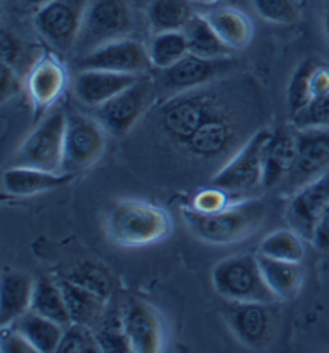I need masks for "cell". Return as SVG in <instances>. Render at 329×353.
Returning <instances> with one entry per match:
<instances>
[{"label":"cell","instance_id":"cell-4","mask_svg":"<svg viewBox=\"0 0 329 353\" xmlns=\"http://www.w3.org/2000/svg\"><path fill=\"white\" fill-rule=\"evenodd\" d=\"M132 12L126 0H90L72 50L77 58L117 39L129 37Z\"/></svg>","mask_w":329,"mask_h":353},{"label":"cell","instance_id":"cell-23","mask_svg":"<svg viewBox=\"0 0 329 353\" xmlns=\"http://www.w3.org/2000/svg\"><path fill=\"white\" fill-rule=\"evenodd\" d=\"M34 279L23 272H5L0 286V326H12L29 312Z\"/></svg>","mask_w":329,"mask_h":353},{"label":"cell","instance_id":"cell-3","mask_svg":"<svg viewBox=\"0 0 329 353\" xmlns=\"http://www.w3.org/2000/svg\"><path fill=\"white\" fill-rule=\"evenodd\" d=\"M214 289L228 302H260L273 303L278 301L265 283L257 257L239 254L220 261L212 270Z\"/></svg>","mask_w":329,"mask_h":353},{"label":"cell","instance_id":"cell-6","mask_svg":"<svg viewBox=\"0 0 329 353\" xmlns=\"http://www.w3.org/2000/svg\"><path fill=\"white\" fill-rule=\"evenodd\" d=\"M90 0H50L37 8L34 28L53 50L71 52L79 37Z\"/></svg>","mask_w":329,"mask_h":353},{"label":"cell","instance_id":"cell-37","mask_svg":"<svg viewBox=\"0 0 329 353\" xmlns=\"http://www.w3.org/2000/svg\"><path fill=\"white\" fill-rule=\"evenodd\" d=\"M66 278H70L74 283L82 284V286H86L90 291L100 294V296L106 299L111 294L110 276L101 268L95 267V265H82V267L76 268L74 272H71V274H68Z\"/></svg>","mask_w":329,"mask_h":353},{"label":"cell","instance_id":"cell-28","mask_svg":"<svg viewBox=\"0 0 329 353\" xmlns=\"http://www.w3.org/2000/svg\"><path fill=\"white\" fill-rule=\"evenodd\" d=\"M196 0H151L146 8L154 32L183 31L196 13Z\"/></svg>","mask_w":329,"mask_h":353},{"label":"cell","instance_id":"cell-7","mask_svg":"<svg viewBox=\"0 0 329 353\" xmlns=\"http://www.w3.org/2000/svg\"><path fill=\"white\" fill-rule=\"evenodd\" d=\"M106 145V130L97 117L79 112L66 116L63 172L79 174L101 158Z\"/></svg>","mask_w":329,"mask_h":353},{"label":"cell","instance_id":"cell-16","mask_svg":"<svg viewBox=\"0 0 329 353\" xmlns=\"http://www.w3.org/2000/svg\"><path fill=\"white\" fill-rule=\"evenodd\" d=\"M65 87L66 71L58 58L46 55L34 63L26 77V92L36 119L55 105Z\"/></svg>","mask_w":329,"mask_h":353},{"label":"cell","instance_id":"cell-26","mask_svg":"<svg viewBox=\"0 0 329 353\" xmlns=\"http://www.w3.org/2000/svg\"><path fill=\"white\" fill-rule=\"evenodd\" d=\"M12 327L21 332L29 341V344L36 349V352L41 353L57 352L61 342L63 332H65V327L58 325L57 321L37 315L31 310L19 316Z\"/></svg>","mask_w":329,"mask_h":353},{"label":"cell","instance_id":"cell-44","mask_svg":"<svg viewBox=\"0 0 329 353\" xmlns=\"http://www.w3.org/2000/svg\"><path fill=\"white\" fill-rule=\"evenodd\" d=\"M26 2H29L31 5H36V7H42V5L50 2V0H26Z\"/></svg>","mask_w":329,"mask_h":353},{"label":"cell","instance_id":"cell-40","mask_svg":"<svg viewBox=\"0 0 329 353\" xmlns=\"http://www.w3.org/2000/svg\"><path fill=\"white\" fill-rule=\"evenodd\" d=\"M21 90V82H19L13 66L2 63V74H0V93H2V103H7L10 98L18 95Z\"/></svg>","mask_w":329,"mask_h":353},{"label":"cell","instance_id":"cell-14","mask_svg":"<svg viewBox=\"0 0 329 353\" xmlns=\"http://www.w3.org/2000/svg\"><path fill=\"white\" fill-rule=\"evenodd\" d=\"M329 204V170L320 179L296 190L286 205V222L289 228L301 234L303 239L312 241L313 232L320 220L323 210Z\"/></svg>","mask_w":329,"mask_h":353},{"label":"cell","instance_id":"cell-35","mask_svg":"<svg viewBox=\"0 0 329 353\" xmlns=\"http://www.w3.org/2000/svg\"><path fill=\"white\" fill-rule=\"evenodd\" d=\"M294 129H326L329 127V93L323 95L291 116Z\"/></svg>","mask_w":329,"mask_h":353},{"label":"cell","instance_id":"cell-8","mask_svg":"<svg viewBox=\"0 0 329 353\" xmlns=\"http://www.w3.org/2000/svg\"><path fill=\"white\" fill-rule=\"evenodd\" d=\"M272 130L262 129L250 137L241 150L212 176V186L223 190L225 193H246L262 186L263 153Z\"/></svg>","mask_w":329,"mask_h":353},{"label":"cell","instance_id":"cell-24","mask_svg":"<svg viewBox=\"0 0 329 353\" xmlns=\"http://www.w3.org/2000/svg\"><path fill=\"white\" fill-rule=\"evenodd\" d=\"M58 283L63 289L71 321L93 330V326H97L105 315L108 299L90 291L79 283L71 281L66 276L61 278Z\"/></svg>","mask_w":329,"mask_h":353},{"label":"cell","instance_id":"cell-31","mask_svg":"<svg viewBox=\"0 0 329 353\" xmlns=\"http://www.w3.org/2000/svg\"><path fill=\"white\" fill-rule=\"evenodd\" d=\"M302 236L294 230H277L265 236L259 244V252L263 256L284 262H302L306 256Z\"/></svg>","mask_w":329,"mask_h":353},{"label":"cell","instance_id":"cell-43","mask_svg":"<svg viewBox=\"0 0 329 353\" xmlns=\"http://www.w3.org/2000/svg\"><path fill=\"white\" fill-rule=\"evenodd\" d=\"M323 28H325V32H326V36L329 39V3H328V7H326L325 18H323Z\"/></svg>","mask_w":329,"mask_h":353},{"label":"cell","instance_id":"cell-18","mask_svg":"<svg viewBox=\"0 0 329 353\" xmlns=\"http://www.w3.org/2000/svg\"><path fill=\"white\" fill-rule=\"evenodd\" d=\"M297 158L296 130H289L288 127H279L272 130L263 153V188H273L283 183L291 174Z\"/></svg>","mask_w":329,"mask_h":353},{"label":"cell","instance_id":"cell-34","mask_svg":"<svg viewBox=\"0 0 329 353\" xmlns=\"http://www.w3.org/2000/svg\"><path fill=\"white\" fill-rule=\"evenodd\" d=\"M255 13L273 24H294L301 17V0H252Z\"/></svg>","mask_w":329,"mask_h":353},{"label":"cell","instance_id":"cell-19","mask_svg":"<svg viewBox=\"0 0 329 353\" xmlns=\"http://www.w3.org/2000/svg\"><path fill=\"white\" fill-rule=\"evenodd\" d=\"M140 77L103 70H81L74 79V93L82 103L97 108L126 90Z\"/></svg>","mask_w":329,"mask_h":353},{"label":"cell","instance_id":"cell-11","mask_svg":"<svg viewBox=\"0 0 329 353\" xmlns=\"http://www.w3.org/2000/svg\"><path fill=\"white\" fill-rule=\"evenodd\" d=\"M77 70H103L122 74L143 76L151 65L148 47L130 37H122L117 41L95 48L76 60Z\"/></svg>","mask_w":329,"mask_h":353},{"label":"cell","instance_id":"cell-21","mask_svg":"<svg viewBox=\"0 0 329 353\" xmlns=\"http://www.w3.org/2000/svg\"><path fill=\"white\" fill-rule=\"evenodd\" d=\"M235 140V130L227 117L214 112L183 145L190 154L201 159H215L222 156Z\"/></svg>","mask_w":329,"mask_h":353},{"label":"cell","instance_id":"cell-41","mask_svg":"<svg viewBox=\"0 0 329 353\" xmlns=\"http://www.w3.org/2000/svg\"><path fill=\"white\" fill-rule=\"evenodd\" d=\"M0 47H2V63L14 66V63L19 60V55H21V43L14 37V34L3 29L2 39H0Z\"/></svg>","mask_w":329,"mask_h":353},{"label":"cell","instance_id":"cell-22","mask_svg":"<svg viewBox=\"0 0 329 353\" xmlns=\"http://www.w3.org/2000/svg\"><path fill=\"white\" fill-rule=\"evenodd\" d=\"M232 52L243 50L252 41V23L246 13L233 7H212L201 12Z\"/></svg>","mask_w":329,"mask_h":353},{"label":"cell","instance_id":"cell-32","mask_svg":"<svg viewBox=\"0 0 329 353\" xmlns=\"http://www.w3.org/2000/svg\"><path fill=\"white\" fill-rule=\"evenodd\" d=\"M318 63L315 60H303L294 70L288 84V108L289 114L294 116L313 100L312 76Z\"/></svg>","mask_w":329,"mask_h":353},{"label":"cell","instance_id":"cell-12","mask_svg":"<svg viewBox=\"0 0 329 353\" xmlns=\"http://www.w3.org/2000/svg\"><path fill=\"white\" fill-rule=\"evenodd\" d=\"M297 158L288 179L289 191L320 179L329 170V127L326 129H296Z\"/></svg>","mask_w":329,"mask_h":353},{"label":"cell","instance_id":"cell-29","mask_svg":"<svg viewBox=\"0 0 329 353\" xmlns=\"http://www.w3.org/2000/svg\"><path fill=\"white\" fill-rule=\"evenodd\" d=\"M183 34L188 42V50L196 57L203 58H227L232 50L220 41L217 32L208 23L201 12L191 18V21L183 28Z\"/></svg>","mask_w":329,"mask_h":353},{"label":"cell","instance_id":"cell-9","mask_svg":"<svg viewBox=\"0 0 329 353\" xmlns=\"http://www.w3.org/2000/svg\"><path fill=\"white\" fill-rule=\"evenodd\" d=\"M156 84L145 74L111 100L97 106L95 117L108 134L121 137L129 132L153 101Z\"/></svg>","mask_w":329,"mask_h":353},{"label":"cell","instance_id":"cell-38","mask_svg":"<svg viewBox=\"0 0 329 353\" xmlns=\"http://www.w3.org/2000/svg\"><path fill=\"white\" fill-rule=\"evenodd\" d=\"M191 208L199 210V212H215V210L227 208V194L223 190L212 186V188L196 194Z\"/></svg>","mask_w":329,"mask_h":353},{"label":"cell","instance_id":"cell-25","mask_svg":"<svg viewBox=\"0 0 329 353\" xmlns=\"http://www.w3.org/2000/svg\"><path fill=\"white\" fill-rule=\"evenodd\" d=\"M257 262L262 270L265 283L272 289L278 301H292L301 291L303 268L301 262H284L257 252Z\"/></svg>","mask_w":329,"mask_h":353},{"label":"cell","instance_id":"cell-17","mask_svg":"<svg viewBox=\"0 0 329 353\" xmlns=\"http://www.w3.org/2000/svg\"><path fill=\"white\" fill-rule=\"evenodd\" d=\"M272 303L230 302L228 323L239 342L250 349H260L270 341L273 327Z\"/></svg>","mask_w":329,"mask_h":353},{"label":"cell","instance_id":"cell-27","mask_svg":"<svg viewBox=\"0 0 329 353\" xmlns=\"http://www.w3.org/2000/svg\"><path fill=\"white\" fill-rule=\"evenodd\" d=\"M29 310L37 313V315L50 318L63 327H68L72 323L60 283L50 276H41L34 281Z\"/></svg>","mask_w":329,"mask_h":353},{"label":"cell","instance_id":"cell-33","mask_svg":"<svg viewBox=\"0 0 329 353\" xmlns=\"http://www.w3.org/2000/svg\"><path fill=\"white\" fill-rule=\"evenodd\" d=\"M95 337L101 352H132L129 339H127L122 313L105 316L98 323Z\"/></svg>","mask_w":329,"mask_h":353},{"label":"cell","instance_id":"cell-15","mask_svg":"<svg viewBox=\"0 0 329 353\" xmlns=\"http://www.w3.org/2000/svg\"><path fill=\"white\" fill-rule=\"evenodd\" d=\"M121 313L132 352L153 353L163 350L164 327L154 307L134 297L126 302Z\"/></svg>","mask_w":329,"mask_h":353},{"label":"cell","instance_id":"cell-5","mask_svg":"<svg viewBox=\"0 0 329 353\" xmlns=\"http://www.w3.org/2000/svg\"><path fill=\"white\" fill-rule=\"evenodd\" d=\"M65 130V112L60 110L50 112L19 145L13 156L12 165L34 168L48 170V172H63Z\"/></svg>","mask_w":329,"mask_h":353},{"label":"cell","instance_id":"cell-2","mask_svg":"<svg viewBox=\"0 0 329 353\" xmlns=\"http://www.w3.org/2000/svg\"><path fill=\"white\" fill-rule=\"evenodd\" d=\"M106 236L121 248H146L169 234L170 219L164 209L140 199H121L108 210Z\"/></svg>","mask_w":329,"mask_h":353},{"label":"cell","instance_id":"cell-13","mask_svg":"<svg viewBox=\"0 0 329 353\" xmlns=\"http://www.w3.org/2000/svg\"><path fill=\"white\" fill-rule=\"evenodd\" d=\"M232 66L233 61L228 57L203 58L188 53L174 66L161 71L159 87L172 95L198 90L199 87L212 82L217 76L232 70Z\"/></svg>","mask_w":329,"mask_h":353},{"label":"cell","instance_id":"cell-39","mask_svg":"<svg viewBox=\"0 0 329 353\" xmlns=\"http://www.w3.org/2000/svg\"><path fill=\"white\" fill-rule=\"evenodd\" d=\"M2 352L10 353V352H17V353H34L36 349L29 344V341L24 337L21 332H18L14 327L7 326L2 327Z\"/></svg>","mask_w":329,"mask_h":353},{"label":"cell","instance_id":"cell-10","mask_svg":"<svg viewBox=\"0 0 329 353\" xmlns=\"http://www.w3.org/2000/svg\"><path fill=\"white\" fill-rule=\"evenodd\" d=\"M219 108L212 100L198 93H179L167 100L159 110V125L169 139L185 145L201 124L209 119Z\"/></svg>","mask_w":329,"mask_h":353},{"label":"cell","instance_id":"cell-36","mask_svg":"<svg viewBox=\"0 0 329 353\" xmlns=\"http://www.w3.org/2000/svg\"><path fill=\"white\" fill-rule=\"evenodd\" d=\"M57 352H70V353H82V352H101L98 345L95 332L92 327L71 323L65 327L61 342L58 345Z\"/></svg>","mask_w":329,"mask_h":353},{"label":"cell","instance_id":"cell-1","mask_svg":"<svg viewBox=\"0 0 329 353\" xmlns=\"http://www.w3.org/2000/svg\"><path fill=\"white\" fill-rule=\"evenodd\" d=\"M190 232L201 241L219 244H235L249 238L262 225L267 208L262 199H248L215 212H199L193 208L181 210Z\"/></svg>","mask_w":329,"mask_h":353},{"label":"cell","instance_id":"cell-20","mask_svg":"<svg viewBox=\"0 0 329 353\" xmlns=\"http://www.w3.org/2000/svg\"><path fill=\"white\" fill-rule=\"evenodd\" d=\"M72 179H74L72 174L10 165L2 174V188L3 193L12 196H34L60 188V186L70 183Z\"/></svg>","mask_w":329,"mask_h":353},{"label":"cell","instance_id":"cell-42","mask_svg":"<svg viewBox=\"0 0 329 353\" xmlns=\"http://www.w3.org/2000/svg\"><path fill=\"white\" fill-rule=\"evenodd\" d=\"M310 243L315 246V249H318V251H329V204L326 205V209L323 210L320 220H318Z\"/></svg>","mask_w":329,"mask_h":353},{"label":"cell","instance_id":"cell-30","mask_svg":"<svg viewBox=\"0 0 329 353\" xmlns=\"http://www.w3.org/2000/svg\"><path fill=\"white\" fill-rule=\"evenodd\" d=\"M148 53L151 65L156 70L164 71L174 66L190 53L183 31L154 32L148 46Z\"/></svg>","mask_w":329,"mask_h":353}]
</instances>
